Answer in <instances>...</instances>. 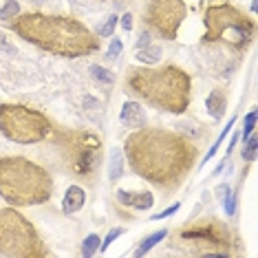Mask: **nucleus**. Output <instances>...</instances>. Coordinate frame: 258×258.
I'll use <instances>...</instances> for the list:
<instances>
[{
	"instance_id": "1",
	"label": "nucleus",
	"mask_w": 258,
	"mask_h": 258,
	"mask_svg": "<svg viewBox=\"0 0 258 258\" xmlns=\"http://www.w3.org/2000/svg\"><path fill=\"white\" fill-rule=\"evenodd\" d=\"M133 172L163 192L177 190L197 163V146L166 128H137L124 144Z\"/></svg>"
},
{
	"instance_id": "2",
	"label": "nucleus",
	"mask_w": 258,
	"mask_h": 258,
	"mask_svg": "<svg viewBox=\"0 0 258 258\" xmlns=\"http://www.w3.org/2000/svg\"><path fill=\"white\" fill-rule=\"evenodd\" d=\"M9 29L36 49L60 57H84L99 49V38L84 22L57 14H18Z\"/></svg>"
},
{
	"instance_id": "3",
	"label": "nucleus",
	"mask_w": 258,
	"mask_h": 258,
	"mask_svg": "<svg viewBox=\"0 0 258 258\" xmlns=\"http://www.w3.org/2000/svg\"><path fill=\"white\" fill-rule=\"evenodd\" d=\"M126 91L157 110L181 115L190 106L192 78L174 64L133 67L126 73Z\"/></svg>"
},
{
	"instance_id": "4",
	"label": "nucleus",
	"mask_w": 258,
	"mask_h": 258,
	"mask_svg": "<svg viewBox=\"0 0 258 258\" xmlns=\"http://www.w3.org/2000/svg\"><path fill=\"white\" fill-rule=\"evenodd\" d=\"M53 195L51 174L36 161L18 155L0 157V197L14 208L42 205Z\"/></svg>"
},
{
	"instance_id": "5",
	"label": "nucleus",
	"mask_w": 258,
	"mask_h": 258,
	"mask_svg": "<svg viewBox=\"0 0 258 258\" xmlns=\"http://www.w3.org/2000/svg\"><path fill=\"white\" fill-rule=\"evenodd\" d=\"M172 245L192 256H232L238 236L225 221L203 216L179 227L172 234Z\"/></svg>"
},
{
	"instance_id": "6",
	"label": "nucleus",
	"mask_w": 258,
	"mask_h": 258,
	"mask_svg": "<svg viewBox=\"0 0 258 258\" xmlns=\"http://www.w3.org/2000/svg\"><path fill=\"white\" fill-rule=\"evenodd\" d=\"M205 44L227 51H247L254 42L256 22L234 5H214L205 11Z\"/></svg>"
},
{
	"instance_id": "7",
	"label": "nucleus",
	"mask_w": 258,
	"mask_h": 258,
	"mask_svg": "<svg viewBox=\"0 0 258 258\" xmlns=\"http://www.w3.org/2000/svg\"><path fill=\"white\" fill-rule=\"evenodd\" d=\"M53 137V133H51ZM102 139L89 131H64L53 137V150L69 174L93 183L102 168Z\"/></svg>"
},
{
	"instance_id": "8",
	"label": "nucleus",
	"mask_w": 258,
	"mask_h": 258,
	"mask_svg": "<svg viewBox=\"0 0 258 258\" xmlns=\"http://www.w3.org/2000/svg\"><path fill=\"white\" fill-rule=\"evenodd\" d=\"M49 249L40 238L33 223L22 216L18 210L0 208V256L9 258H40L46 256Z\"/></svg>"
},
{
	"instance_id": "9",
	"label": "nucleus",
	"mask_w": 258,
	"mask_h": 258,
	"mask_svg": "<svg viewBox=\"0 0 258 258\" xmlns=\"http://www.w3.org/2000/svg\"><path fill=\"white\" fill-rule=\"evenodd\" d=\"M0 133L14 144H38L51 137L53 124L44 113L25 104H0Z\"/></svg>"
},
{
	"instance_id": "10",
	"label": "nucleus",
	"mask_w": 258,
	"mask_h": 258,
	"mask_svg": "<svg viewBox=\"0 0 258 258\" xmlns=\"http://www.w3.org/2000/svg\"><path fill=\"white\" fill-rule=\"evenodd\" d=\"M185 11L183 0H146L142 11L144 31H148L152 38L174 40L181 22L185 20Z\"/></svg>"
},
{
	"instance_id": "11",
	"label": "nucleus",
	"mask_w": 258,
	"mask_h": 258,
	"mask_svg": "<svg viewBox=\"0 0 258 258\" xmlns=\"http://www.w3.org/2000/svg\"><path fill=\"white\" fill-rule=\"evenodd\" d=\"M119 121H121V126L133 128V131L144 128L146 124H148V115H146L142 102H135V99L124 102V106H121V110H119Z\"/></svg>"
},
{
	"instance_id": "12",
	"label": "nucleus",
	"mask_w": 258,
	"mask_h": 258,
	"mask_svg": "<svg viewBox=\"0 0 258 258\" xmlns=\"http://www.w3.org/2000/svg\"><path fill=\"white\" fill-rule=\"evenodd\" d=\"M135 49H137L135 51V57L144 64H157V62H161V57H163L161 46L155 44V38H152L148 31H142V38L137 40Z\"/></svg>"
},
{
	"instance_id": "13",
	"label": "nucleus",
	"mask_w": 258,
	"mask_h": 258,
	"mask_svg": "<svg viewBox=\"0 0 258 258\" xmlns=\"http://www.w3.org/2000/svg\"><path fill=\"white\" fill-rule=\"evenodd\" d=\"M117 201H119L124 208H133L137 212H146L155 205V195L148 190L144 192H126V190H117Z\"/></svg>"
},
{
	"instance_id": "14",
	"label": "nucleus",
	"mask_w": 258,
	"mask_h": 258,
	"mask_svg": "<svg viewBox=\"0 0 258 258\" xmlns=\"http://www.w3.org/2000/svg\"><path fill=\"white\" fill-rule=\"evenodd\" d=\"M86 203V190L82 185H71L67 190V195L62 199V212L64 214H75L84 208Z\"/></svg>"
},
{
	"instance_id": "15",
	"label": "nucleus",
	"mask_w": 258,
	"mask_h": 258,
	"mask_svg": "<svg viewBox=\"0 0 258 258\" xmlns=\"http://www.w3.org/2000/svg\"><path fill=\"white\" fill-rule=\"evenodd\" d=\"M225 108H227V93L223 89H214L205 99V110L210 113L212 119H221L225 115Z\"/></svg>"
},
{
	"instance_id": "16",
	"label": "nucleus",
	"mask_w": 258,
	"mask_h": 258,
	"mask_svg": "<svg viewBox=\"0 0 258 258\" xmlns=\"http://www.w3.org/2000/svg\"><path fill=\"white\" fill-rule=\"evenodd\" d=\"M121 170H124V152H121L119 148H113V152H110V170H108V179L110 181H117L121 177Z\"/></svg>"
},
{
	"instance_id": "17",
	"label": "nucleus",
	"mask_w": 258,
	"mask_h": 258,
	"mask_svg": "<svg viewBox=\"0 0 258 258\" xmlns=\"http://www.w3.org/2000/svg\"><path fill=\"white\" fill-rule=\"evenodd\" d=\"M168 236V230H159V232H155V234H150V236H146L142 240V245H139L137 249H135V256H144V254H148V251L155 247L157 243H161L163 238Z\"/></svg>"
},
{
	"instance_id": "18",
	"label": "nucleus",
	"mask_w": 258,
	"mask_h": 258,
	"mask_svg": "<svg viewBox=\"0 0 258 258\" xmlns=\"http://www.w3.org/2000/svg\"><path fill=\"white\" fill-rule=\"evenodd\" d=\"M18 14H22L18 0H5V5L0 7V22H11Z\"/></svg>"
},
{
	"instance_id": "19",
	"label": "nucleus",
	"mask_w": 258,
	"mask_h": 258,
	"mask_svg": "<svg viewBox=\"0 0 258 258\" xmlns=\"http://www.w3.org/2000/svg\"><path fill=\"white\" fill-rule=\"evenodd\" d=\"M91 78L99 82V84H106V86H110L115 82V75L110 73L106 67H99V64H93L91 67Z\"/></svg>"
},
{
	"instance_id": "20",
	"label": "nucleus",
	"mask_w": 258,
	"mask_h": 258,
	"mask_svg": "<svg viewBox=\"0 0 258 258\" xmlns=\"http://www.w3.org/2000/svg\"><path fill=\"white\" fill-rule=\"evenodd\" d=\"M240 155H243V159L247 163L256 159V133L254 131H251L247 137H243V152H240Z\"/></svg>"
},
{
	"instance_id": "21",
	"label": "nucleus",
	"mask_w": 258,
	"mask_h": 258,
	"mask_svg": "<svg viewBox=\"0 0 258 258\" xmlns=\"http://www.w3.org/2000/svg\"><path fill=\"white\" fill-rule=\"evenodd\" d=\"M99 243H102V238H99L97 234H91V236H86L84 243H82V256H93L99 249Z\"/></svg>"
},
{
	"instance_id": "22",
	"label": "nucleus",
	"mask_w": 258,
	"mask_h": 258,
	"mask_svg": "<svg viewBox=\"0 0 258 258\" xmlns=\"http://www.w3.org/2000/svg\"><path fill=\"white\" fill-rule=\"evenodd\" d=\"M117 20H119V16H117V14H110L108 18H106V22H104L102 27H99L97 36H102V38L113 36V31H115V27H117Z\"/></svg>"
},
{
	"instance_id": "23",
	"label": "nucleus",
	"mask_w": 258,
	"mask_h": 258,
	"mask_svg": "<svg viewBox=\"0 0 258 258\" xmlns=\"http://www.w3.org/2000/svg\"><path fill=\"white\" fill-rule=\"evenodd\" d=\"M179 131H183L181 135H185L187 139H192V137H201V133H203V128L199 126V124H195V121H179Z\"/></svg>"
},
{
	"instance_id": "24",
	"label": "nucleus",
	"mask_w": 258,
	"mask_h": 258,
	"mask_svg": "<svg viewBox=\"0 0 258 258\" xmlns=\"http://www.w3.org/2000/svg\"><path fill=\"white\" fill-rule=\"evenodd\" d=\"M232 126H234V119H230V121H227L225 131H223V133H221V137H219V139H216V142H214V146H212V148H210V150H208V155H205V157H203V163H205V161H208V159H212V157L216 155V150H219V146L223 144V139H225V137H227V135H230V131H232Z\"/></svg>"
},
{
	"instance_id": "25",
	"label": "nucleus",
	"mask_w": 258,
	"mask_h": 258,
	"mask_svg": "<svg viewBox=\"0 0 258 258\" xmlns=\"http://www.w3.org/2000/svg\"><path fill=\"white\" fill-rule=\"evenodd\" d=\"M124 232H126L124 227H115V230H110V232H108V236L104 238V243H99V249H102V251H106L108 245L113 243V240H115L117 236H121V234H124Z\"/></svg>"
},
{
	"instance_id": "26",
	"label": "nucleus",
	"mask_w": 258,
	"mask_h": 258,
	"mask_svg": "<svg viewBox=\"0 0 258 258\" xmlns=\"http://www.w3.org/2000/svg\"><path fill=\"white\" fill-rule=\"evenodd\" d=\"M256 126V110H251V113H247V117H245V128L240 131V137H247V135L254 131Z\"/></svg>"
},
{
	"instance_id": "27",
	"label": "nucleus",
	"mask_w": 258,
	"mask_h": 258,
	"mask_svg": "<svg viewBox=\"0 0 258 258\" xmlns=\"http://www.w3.org/2000/svg\"><path fill=\"white\" fill-rule=\"evenodd\" d=\"M121 49H124V42H121L119 38H113V42H110V49H108V57H117L121 53Z\"/></svg>"
},
{
	"instance_id": "28",
	"label": "nucleus",
	"mask_w": 258,
	"mask_h": 258,
	"mask_svg": "<svg viewBox=\"0 0 258 258\" xmlns=\"http://www.w3.org/2000/svg\"><path fill=\"white\" fill-rule=\"evenodd\" d=\"M181 208V203L177 201V203H172V205H170V208L168 210H163V212H159V214H155V216H152V219H168V216H172L174 212H177V210Z\"/></svg>"
},
{
	"instance_id": "29",
	"label": "nucleus",
	"mask_w": 258,
	"mask_h": 258,
	"mask_svg": "<svg viewBox=\"0 0 258 258\" xmlns=\"http://www.w3.org/2000/svg\"><path fill=\"white\" fill-rule=\"evenodd\" d=\"M0 51H5V53H14V51H16V46L9 42L7 36H5L3 31H0Z\"/></svg>"
},
{
	"instance_id": "30",
	"label": "nucleus",
	"mask_w": 258,
	"mask_h": 258,
	"mask_svg": "<svg viewBox=\"0 0 258 258\" xmlns=\"http://www.w3.org/2000/svg\"><path fill=\"white\" fill-rule=\"evenodd\" d=\"M121 25V29L124 31H133V14H124L121 16V20H117Z\"/></svg>"
},
{
	"instance_id": "31",
	"label": "nucleus",
	"mask_w": 258,
	"mask_h": 258,
	"mask_svg": "<svg viewBox=\"0 0 258 258\" xmlns=\"http://www.w3.org/2000/svg\"><path fill=\"white\" fill-rule=\"evenodd\" d=\"M227 195H230V185H227V183H223V185H219V187H216V197L221 199V203H223V201H225V199H227Z\"/></svg>"
},
{
	"instance_id": "32",
	"label": "nucleus",
	"mask_w": 258,
	"mask_h": 258,
	"mask_svg": "<svg viewBox=\"0 0 258 258\" xmlns=\"http://www.w3.org/2000/svg\"><path fill=\"white\" fill-rule=\"evenodd\" d=\"M36 3H42V0H36Z\"/></svg>"
}]
</instances>
